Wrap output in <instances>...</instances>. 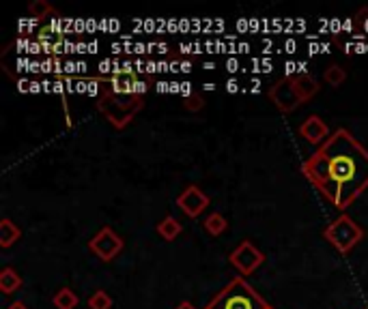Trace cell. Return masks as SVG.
<instances>
[{"label": "cell", "instance_id": "3957f363", "mask_svg": "<svg viewBox=\"0 0 368 309\" xmlns=\"http://www.w3.org/2000/svg\"><path fill=\"white\" fill-rule=\"evenodd\" d=\"M209 307L211 309H267L269 305L243 277H235L214 296Z\"/></svg>", "mask_w": 368, "mask_h": 309}, {"label": "cell", "instance_id": "5b68a950", "mask_svg": "<svg viewBox=\"0 0 368 309\" xmlns=\"http://www.w3.org/2000/svg\"><path fill=\"white\" fill-rule=\"evenodd\" d=\"M231 264L241 273V275H250L254 273L261 264L265 262V256L261 249H257L250 241H241V245L231 253Z\"/></svg>", "mask_w": 368, "mask_h": 309}, {"label": "cell", "instance_id": "5bb4252c", "mask_svg": "<svg viewBox=\"0 0 368 309\" xmlns=\"http://www.w3.org/2000/svg\"><path fill=\"white\" fill-rule=\"evenodd\" d=\"M52 303H54L56 309H75L78 303H80V298H78V294H75L71 288H61V290L54 294Z\"/></svg>", "mask_w": 368, "mask_h": 309}, {"label": "cell", "instance_id": "6da1fadb", "mask_svg": "<svg viewBox=\"0 0 368 309\" xmlns=\"http://www.w3.org/2000/svg\"><path fill=\"white\" fill-rule=\"evenodd\" d=\"M302 174L338 210H347L368 189V151L338 129L310 155Z\"/></svg>", "mask_w": 368, "mask_h": 309}, {"label": "cell", "instance_id": "4fadbf2b", "mask_svg": "<svg viewBox=\"0 0 368 309\" xmlns=\"http://www.w3.org/2000/svg\"><path fill=\"white\" fill-rule=\"evenodd\" d=\"M22 288V277L16 269L7 267L3 269V273H0V290H3L5 294H13Z\"/></svg>", "mask_w": 368, "mask_h": 309}, {"label": "cell", "instance_id": "ac0fdd59", "mask_svg": "<svg viewBox=\"0 0 368 309\" xmlns=\"http://www.w3.org/2000/svg\"><path fill=\"white\" fill-rule=\"evenodd\" d=\"M91 309H112V296L104 290H95L93 296L89 298Z\"/></svg>", "mask_w": 368, "mask_h": 309}, {"label": "cell", "instance_id": "8992f818", "mask_svg": "<svg viewBox=\"0 0 368 309\" xmlns=\"http://www.w3.org/2000/svg\"><path fill=\"white\" fill-rule=\"evenodd\" d=\"M89 249L104 262L114 260L121 251H123V239L112 230V228H102L91 241H89Z\"/></svg>", "mask_w": 368, "mask_h": 309}, {"label": "cell", "instance_id": "52a82bcc", "mask_svg": "<svg viewBox=\"0 0 368 309\" xmlns=\"http://www.w3.org/2000/svg\"><path fill=\"white\" fill-rule=\"evenodd\" d=\"M269 99L276 103L280 112H293L302 106V99L293 86V77H282L269 88Z\"/></svg>", "mask_w": 368, "mask_h": 309}, {"label": "cell", "instance_id": "44dd1931", "mask_svg": "<svg viewBox=\"0 0 368 309\" xmlns=\"http://www.w3.org/2000/svg\"><path fill=\"white\" fill-rule=\"evenodd\" d=\"M7 309H28V307H26L24 303H20V301H18V303H11V305H9Z\"/></svg>", "mask_w": 368, "mask_h": 309}, {"label": "cell", "instance_id": "9a60e30c", "mask_svg": "<svg viewBox=\"0 0 368 309\" xmlns=\"http://www.w3.org/2000/svg\"><path fill=\"white\" fill-rule=\"evenodd\" d=\"M226 228H228V224H226L224 215H220V213H211L207 219H204V230H207L211 237H220V234H224Z\"/></svg>", "mask_w": 368, "mask_h": 309}, {"label": "cell", "instance_id": "ba28073f", "mask_svg": "<svg viewBox=\"0 0 368 309\" xmlns=\"http://www.w3.org/2000/svg\"><path fill=\"white\" fill-rule=\"evenodd\" d=\"M177 206L181 208L183 215H188L190 219H196L204 208L209 206V196L204 194L200 187L190 185V187H185V189L179 194V198H177Z\"/></svg>", "mask_w": 368, "mask_h": 309}, {"label": "cell", "instance_id": "ffe728a7", "mask_svg": "<svg viewBox=\"0 0 368 309\" xmlns=\"http://www.w3.org/2000/svg\"><path fill=\"white\" fill-rule=\"evenodd\" d=\"M175 309H196V307H194V305H192L190 301H183V303H179V305H177Z\"/></svg>", "mask_w": 368, "mask_h": 309}, {"label": "cell", "instance_id": "277c9868", "mask_svg": "<svg viewBox=\"0 0 368 309\" xmlns=\"http://www.w3.org/2000/svg\"><path fill=\"white\" fill-rule=\"evenodd\" d=\"M323 237H325L327 243H332L341 253H347L364 239V230L353 222L349 215H341L338 219H334V222L323 230Z\"/></svg>", "mask_w": 368, "mask_h": 309}, {"label": "cell", "instance_id": "7402d4cb", "mask_svg": "<svg viewBox=\"0 0 368 309\" xmlns=\"http://www.w3.org/2000/svg\"><path fill=\"white\" fill-rule=\"evenodd\" d=\"M204 309H211V307H209V305H207V307H204Z\"/></svg>", "mask_w": 368, "mask_h": 309}, {"label": "cell", "instance_id": "8fae6325", "mask_svg": "<svg viewBox=\"0 0 368 309\" xmlns=\"http://www.w3.org/2000/svg\"><path fill=\"white\" fill-rule=\"evenodd\" d=\"M22 239V230L11 222L9 217L0 219V247L9 249L11 245H16Z\"/></svg>", "mask_w": 368, "mask_h": 309}, {"label": "cell", "instance_id": "9c48e42d", "mask_svg": "<svg viewBox=\"0 0 368 309\" xmlns=\"http://www.w3.org/2000/svg\"><path fill=\"white\" fill-rule=\"evenodd\" d=\"M300 136L308 142V144H314V146H321L327 142L330 138V129H327L325 120L321 116H308L302 125H300Z\"/></svg>", "mask_w": 368, "mask_h": 309}, {"label": "cell", "instance_id": "7a4b0ae2", "mask_svg": "<svg viewBox=\"0 0 368 309\" xmlns=\"http://www.w3.org/2000/svg\"><path fill=\"white\" fill-rule=\"evenodd\" d=\"M110 82L114 86L106 88L104 97L97 101V108L114 127L123 129L145 108V93H138V86L142 88L145 84L128 77H114Z\"/></svg>", "mask_w": 368, "mask_h": 309}, {"label": "cell", "instance_id": "603a6c76", "mask_svg": "<svg viewBox=\"0 0 368 309\" xmlns=\"http://www.w3.org/2000/svg\"><path fill=\"white\" fill-rule=\"evenodd\" d=\"M267 309H274V307H267Z\"/></svg>", "mask_w": 368, "mask_h": 309}, {"label": "cell", "instance_id": "e0dca14e", "mask_svg": "<svg viewBox=\"0 0 368 309\" xmlns=\"http://www.w3.org/2000/svg\"><path fill=\"white\" fill-rule=\"evenodd\" d=\"M28 13L35 15L37 20H44L48 15H54L56 11H54V7L50 3H46V0H35V3L28 5Z\"/></svg>", "mask_w": 368, "mask_h": 309}, {"label": "cell", "instance_id": "2e32d148", "mask_svg": "<svg viewBox=\"0 0 368 309\" xmlns=\"http://www.w3.org/2000/svg\"><path fill=\"white\" fill-rule=\"evenodd\" d=\"M323 77H325V82L330 84L332 88H338V86H343L345 84V80H347V71L341 67V65H330L325 71H323Z\"/></svg>", "mask_w": 368, "mask_h": 309}, {"label": "cell", "instance_id": "d6986e66", "mask_svg": "<svg viewBox=\"0 0 368 309\" xmlns=\"http://www.w3.org/2000/svg\"><path fill=\"white\" fill-rule=\"evenodd\" d=\"M185 110H190V112H198V110H202V106H204V99L200 97V95H196V93H192V95H188L185 97Z\"/></svg>", "mask_w": 368, "mask_h": 309}, {"label": "cell", "instance_id": "7c38bea8", "mask_svg": "<svg viewBox=\"0 0 368 309\" xmlns=\"http://www.w3.org/2000/svg\"><path fill=\"white\" fill-rule=\"evenodd\" d=\"M181 232H183V226L177 222V219H175L173 215L164 217L161 222L157 224V234H159L164 241H175Z\"/></svg>", "mask_w": 368, "mask_h": 309}, {"label": "cell", "instance_id": "30bf717a", "mask_svg": "<svg viewBox=\"0 0 368 309\" xmlns=\"http://www.w3.org/2000/svg\"><path fill=\"white\" fill-rule=\"evenodd\" d=\"M293 86H295V91H298L302 103L310 101V99L319 93V82H317L312 75H308V73L295 75V77H293Z\"/></svg>", "mask_w": 368, "mask_h": 309}]
</instances>
